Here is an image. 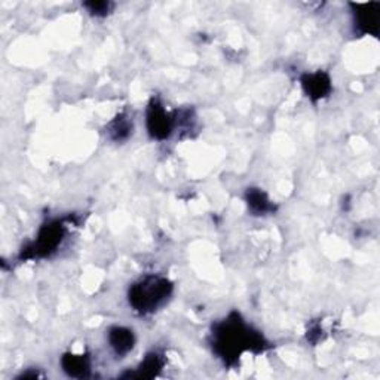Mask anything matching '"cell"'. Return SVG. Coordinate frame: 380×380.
Instances as JSON below:
<instances>
[{"instance_id": "6da1fadb", "label": "cell", "mask_w": 380, "mask_h": 380, "mask_svg": "<svg viewBox=\"0 0 380 380\" xmlns=\"http://www.w3.org/2000/svg\"><path fill=\"white\" fill-rule=\"evenodd\" d=\"M172 284L162 276H146L129 288V304L140 314H152L165 304Z\"/></svg>"}, {"instance_id": "7a4b0ae2", "label": "cell", "mask_w": 380, "mask_h": 380, "mask_svg": "<svg viewBox=\"0 0 380 380\" xmlns=\"http://www.w3.org/2000/svg\"><path fill=\"white\" fill-rule=\"evenodd\" d=\"M146 122H148L149 134L153 138L165 140L172 133V118L164 109V106L159 105L155 100L148 109V119H146Z\"/></svg>"}, {"instance_id": "ba28073f", "label": "cell", "mask_w": 380, "mask_h": 380, "mask_svg": "<svg viewBox=\"0 0 380 380\" xmlns=\"http://www.w3.org/2000/svg\"><path fill=\"white\" fill-rule=\"evenodd\" d=\"M109 126H110L109 134L116 141L126 140L129 137V134L133 133V124L129 122L128 116H124V114H119L118 118H116Z\"/></svg>"}, {"instance_id": "3957f363", "label": "cell", "mask_w": 380, "mask_h": 380, "mask_svg": "<svg viewBox=\"0 0 380 380\" xmlns=\"http://www.w3.org/2000/svg\"><path fill=\"white\" fill-rule=\"evenodd\" d=\"M64 239V226L60 222H54L43 226L39 232V237L35 245L36 256H49L55 248Z\"/></svg>"}, {"instance_id": "5b68a950", "label": "cell", "mask_w": 380, "mask_h": 380, "mask_svg": "<svg viewBox=\"0 0 380 380\" xmlns=\"http://www.w3.org/2000/svg\"><path fill=\"white\" fill-rule=\"evenodd\" d=\"M302 86L309 98L321 100L327 97L328 93L331 91V81L326 73L316 71L312 73V75H306L302 81Z\"/></svg>"}, {"instance_id": "52a82bcc", "label": "cell", "mask_w": 380, "mask_h": 380, "mask_svg": "<svg viewBox=\"0 0 380 380\" xmlns=\"http://www.w3.org/2000/svg\"><path fill=\"white\" fill-rule=\"evenodd\" d=\"M247 203H248V207L251 208V211L256 214H265L272 208L271 201L268 199V196L265 194L261 192L260 189L248 190Z\"/></svg>"}, {"instance_id": "277c9868", "label": "cell", "mask_w": 380, "mask_h": 380, "mask_svg": "<svg viewBox=\"0 0 380 380\" xmlns=\"http://www.w3.org/2000/svg\"><path fill=\"white\" fill-rule=\"evenodd\" d=\"M355 24L362 33L377 35V12L379 4H358L354 5Z\"/></svg>"}, {"instance_id": "30bf717a", "label": "cell", "mask_w": 380, "mask_h": 380, "mask_svg": "<svg viewBox=\"0 0 380 380\" xmlns=\"http://www.w3.org/2000/svg\"><path fill=\"white\" fill-rule=\"evenodd\" d=\"M83 6L88 9V12H91L95 17H106L113 8V5L109 2H91L85 4Z\"/></svg>"}, {"instance_id": "8992f818", "label": "cell", "mask_w": 380, "mask_h": 380, "mask_svg": "<svg viewBox=\"0 0 380 380\" xmlns=\"http://www.w3.org/2000/svg\"><path fill=\"white\" fill-rule=\"evenodd\" d=\"M109 343L116 354L126 355L134 348V333L126 327H112L109 330Z\"/></svg>"}, {"instance_id": "9c48e42d", "label": "cell", "mask_w": 380, "mask_h": 380, "mask_svg": "<svg viewBox=\"0 0 380 380\" xmlns=\"http://www.w3.org/2000/svg\"><path fill=\"white\" fill-rule=\"evenodd\" d=\"M63 367L71 376H83L90 370V361L83 355H66L63 358Z\"/></svg>"}]
</instances>
